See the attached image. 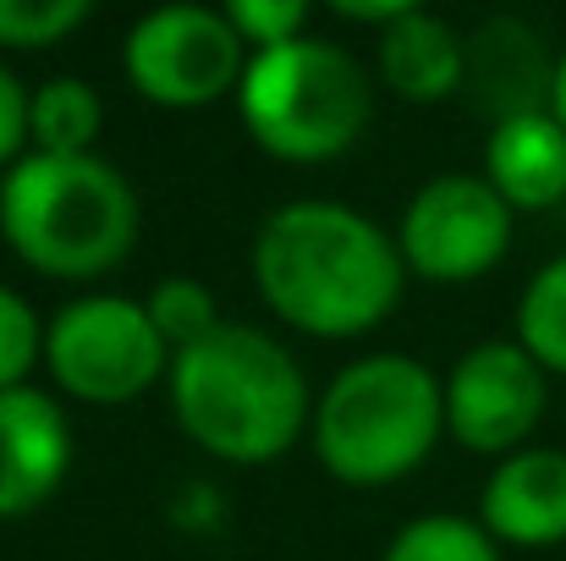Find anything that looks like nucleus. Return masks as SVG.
I'll use <instances>...</instances> for the list:
<instances>
[{"label": "nucleus", "mask_w": 566, "mask_h": 561, "mask_svg": "<svg viewBox=\"0 0 566 561\" xmlns=\"http://www.w3.org/2000/svg\"><path fill=\"white\" fill-rule=\"evenodd\" d=\"M401 248L342 198H286L253 237V276L270 309L319 336L375 325L401 292Z\"/></svg>", "instance_id": "f257e3e1"}, {"label": "nucleus", "mask_w": 566, "mask_h": 561, "mask_svg": "<svg viewBox=\"0 0 566 561\" xmlns=\"http://www.w3.org/2000/svg\"><path fill=\"white\" fill-rule=\"evenodd\" d=\"M166 374L182 429L231 463L286 451L308 418V380L297 359L259 325H214L203 342L171 353Z\"/></svg>", "instance_id": "f03ea898"}, {"label": "nucleus", "mask_w": 566, "mask_h": 561, "mask_svg": "<svg viewBox=\"0 0 566 561\" xmlns=\"http://www.w3.org/2000/svg\"><path fill=\"white\" fill-rule=\"evenodd\" d=\"M0 231L44 276H99L138 237V198L99 155H22L0 177Z\"/></svg>", "instance_id": "7ed1b4c3"}, {"label": "nucleus", "mask_w": 566, "mask_h": 561, "mask_svg": "<svg viewBox=\"0 0 566 561\" xmlns=\"http://www.w3.org/2000/svg\"><path fill=\"white\" fill-rule=\"evenodd\" d=\"M440 424L446 385L434 370L407 353H369L336 370L325 385L314 413V446L331 474L353 485H379L407 474L434 446Z\"/></svg>", "instance_id": "20e7f679"}, {"label": "nucleus", "mask_w": 566, "mask_h": 561, "mask_svg": "<svg viewBox=\"0 0 566 561\" xmlns=\"http://www.w3.org/2000/svg\"><path fill=\"white\" fill-rule=\"evenodd\" d=\"M237 105L248 133L281 160H325L347 149L369 122V77L347 44L297 33L253 50Z\"/></svg>", "instance_id": "39448f33"}, {"label": "nucleus", "mask_w": 566, "mask_h": 561, "mask_svg": "<svg viewBox=\"0 0 566 561\" xmlns=\"http://www.w3.org/2000/svg\"><path fill=\"white\" fill-rule=\"evenodd\" d=\"M44 359L55 385L83 402H127L160 370H171V347L149 320V303L122 292H88L55 309L44 325Z\"/></svg>", "instance_id": "423d86ee"}, {"label": "nucleus", "mask_w": 566, "mask_h": 561, "mask_svg": "<svg viewBox=\"0 0 566 561\" xmlns=\"http://www.w3.org/2000/svg\"><path fill=\"white\" fill-rule=\"evenodd\" d=\"M127 77L160 105H209L231 83H242V33L220 6L171 0L144 11L122 44Z\"/></svg>", "instance_id": "0eeeda50"}, {"label": "nucleus", "mask_w": 566, "mask_h": 561, "mask_svg": "<svg viewBox=\"0 0 566 561\" xmlns=\"http://www.w3.org/2000/svg\"><path fill=\"white\" fill-rule=\"evenodd\" d=\"M512 242V204L495 193L490 177L446 172L429 177L407 198L396 248L418 276L434 281H468L490 270Z\"/></svg>", "instance_id": "6e6552de"}, {"label": "nucleus", "mask_w": 566, "mask_h": 561, "mask_svg": "<svg viewBox=\"0 0 566 561\" xmlns=\"http://www.w3.org/2000/svg\"><path fill=\"white\" fill-rule=\"evenodd\" d=\"M545 413V364L523 342H479L446 380V424L473 451L517 446Z\"/></svg>", "instance_id": "1a4fd4ad"}, {"label": "nucleus", "mask_w": 566, "mask_h": 561, "mask_svg": "<svg viewBox=\"0 0 566 561\" xmlns=\"http://www.w3.org/2000/svg\"><path fill=\"white\" fill-rule=\"evenodd\" d=\"M72 463V424L39 385L0 391V518L39 507Z\"/></svg>", "instance_id": "9d476101"}, {"label": "nucleus", "mask_w": 566, "mask_h": 561, "mask_svg": "<svg viewBox=\"0 0 566 561\" xmlns=\"http://www.w3.org/2000/svg\"><path fill=\"white\" fill-rule=\"evenodd\" d=\"M462 83L473 89L479 111H490L495 122H512V116H528V111H551L556 61H551L539 28H528L523 17H484L468 33Z\"/></svg>", "instance_id": "9b49d317"}, {"label": "nucleus", "mask_w": 566, "mask_h": 561, "mask_svg": "<svg viewBox=\"0 0 566 561\" xmlns=\"http://www.w3.org/2000/svg\"><path fill=\"white\" fill-rule=\"evenodd\" d=\"M479 523L495 540L517 546H556L566 540V451L523 446L495 463L479 496Z\"/></svg>", "instance_id": "f8f14e48"}, {"label": "nucleus", "mask_w": 566, "mask_h": 561, "mask_svg": "<svg viewBox=\"0 0 566 561\" xmlns=\"http://www.w3.org/2000/svg\"><path fill=\"white\" fill-rule=\"evenodd\" d=\"M484 177L506 204H523V209L566 198V127L551 111L495 122L484 144Z\"/></svg>", "instance_id": "ddd939ff"}, {"label": "nucleus", "mask_w": 566, "mask_h": 561, "mask_svg": "<svg viewBox=\"0 0 566 561\" xmlns=\"http://www.w3.org/2000/svg\"><path fill=\"white\" fill-rule=\"evenodd\" d=\"M379 72L407 100H440V94L462 89L468 39H457V28L446 17L418 6L379 33Z\"/></svg>", "instance_id": "4468645a"}, {"label": "nucleus", "mask_w": 566, "mask_h": 561, "mask_svg": "<svg viewBox=\"0 0 566 561\" xmlns=\"http://www.w3.org/2000/svg\"><path fill=\"white\" fill-rule=\"evenodd\" d=\"M99 122H105L99 94L72 72L44 77L28 100V138L39 155H94L88 144H94Z\"/></svg>", "instance_id": "2eb2a0df"}, {"label": "nucleus", "mask_w": 566, "mask_h": 561, "mask_svg": "<svg viewBox=\"0 0 566 561\" xmlns=\"http://www.w3.org/2000/svg\"><path fill=\"white\" fill-rule=\"evenodd\" d=\"M385 561H501V551L484 523L462 512H423L390 534Z\"/></svg>", "instance_id": "dca6fc26"}, {"label": "nucleus", "mask_w": 566, "mask_h": 561, "mask_svg": "<svg viewBox=\"0 0 566 561\" xmlns=\"http://www.w3.org/2000/svg\"><path fill=\"white\" fill-rule=\"evenodd\" d=\"M517 342L545 370H566V253H556L545 270H534V281L523 287Z\"/></svg>", "instance_id": "f3484780"}, {"label": "nucleus", "mask_w": 566, "mask_h": 561, "mask_svg": "<svg viewBox=\"0 0 566 561\" xmlns=\"http://www.w3.org/2000/svg\"><path fill=\"white\" fill-rule=\"evenodd\" d=\"M149 320H155V331L166 336L171 353L203 342L214 325H226L220 309H214V292H209L203 281H192V276H166V281H155V292H149Z\"/></svg>", "instance_id": "a211bd4d"}, {"label": "nucleus", "mask_w": 566, "mask_h": 561, "mask_svg": "<svg viewBox=\"0 0 566 561\" xmlns=\"http://www.w3.org/2000/svg\"><path fill=\"white\" fill-rule=\"evenodd\" d=\"M88 17V0H0V44H55Z\"/></svg>", "instance_id": "6ab92c4d"}, {"label": "nucleus", "mask_w": 566, "mask_h": 561, "mask_svg": "<svg viewBox=\"0 0 566 561\" xmlns=\"http://www.w3.org/2000/svg\"><path fill=\"white\" fill-rule=\"evenodd\" d=\"M39 347H44V325H39L33 303L0 281V391L22 385V374H28Z\"/></svg>", "instance_id": "aec40b11"}, {"label": "nucleus", "mask_w": 566, "mask_h": 561, "mask_svg": "<svg viewBox=\"0 0 566 561\" xmlns=\"http://www.w3.org/2000/svg\"><path fill=\"white\" fill-rule=\"evenodd\" d=\"M231 28L242 33V44H281V39H297L303 22H308V6L303 0H231L226 6Z\"/></svg>", "instance_id": "412c9836"}, {"label": "nucleus", "mask_w": 566, "mask_h": 561, "mask_svg": "<svg viewBox=\"0 0 566 561\" xmlns=\"http://www.w3.org/2000/svg\"><path fill=\"white\" fill-rule=\"evenodd\" d=\"M28 89H22V77L0 61V160H11L17 149H22V138H28ZM22 160V155H17Z\"/></svg>", "instance_id": "4be33fe9"}, {"label": "nucleus", "mask_w": 566, "mask_h": 561, "mask_svg": "<svg viewBox=\"0 0 566 561\" xmlns=\"http://www.w3.org/2000/svg\"><path fill=\"white\" fill-rule=\"evenodd\" d=\"M551 116L566 127V55L556 61V89H551Z\"/></svg>", "instance_id": "5701e85b"}]
</instances>
